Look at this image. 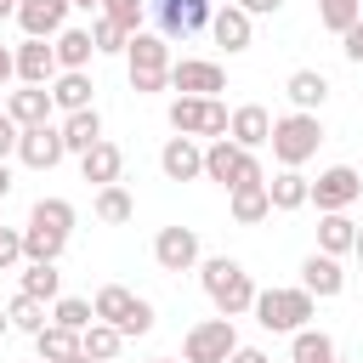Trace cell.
<instances>
[{
    "label": "cell",
    "mask_w": 363,
    "mask_h": 363,
    "mask_svg": "<svg viewBox=\"0 0 363 363\" xmlns=\"http://www.w3.org/2000/svg\"><path fill=\"white\" fill-rule=\"evenodd\" d=\"M17 23H23L28 40L62 34V23H68V0H23V6H17Z\"/></svg>",
    "instance_id": "ffe728a7"
},
{
    "label": "cell",
    "mask_w": 363,
    "mask_h": 363,
    "mask_svg": "<svg viewBox=\"0 0 363 363\" xmlns=\"http://www.w3.org/2000/svg\"><path fill=\"white\" fill-rule=\"evenodd\" d=\"M68 6H85V11H91V6H102V0H68Z\"/></svg>",
    "instance_id": "816d5d0a"
},
{
    "label": "cell",
    "mask_w": 363,
    "mask_h": 363,
    "mask_svg": "<svg viewBox=\"0 0 363 363\" xmlns=\"http://www.w3.org/2000/svg\"><path fill=\"white\" fill-rule=\"evenodd\" d=\"M306 187H312V182H306L301 170H278V176L267 182V199H272V210H301V204H306Z\"/></svg>",
    "instance_id": "f546056e"
},
{
    "label": "cell",
    "mask_w": 363,
    "mask_h": 363,
    "mask_svg": "<svg viewBox=\"0 0 363 363\" xmlns=\"http://www.w3.org/2000/svg\"><path fill=\"white\" fill-rule=\"evenodd\" d=\"M6 193H11V170L0 164V199H6Z\"/></svg>",
    "instance_id": "7dc6e473"
},
{
    "label": "cell",
    "mask_w": 363,
    "mask_h": 363,
    "mask_svg": "<svg viewBox=\"0 0 363 363\" xmlns=\"http://www.w3.org/2000/svg\"><path fill=\"white\" fill-rule=\"evenodd\" d=\"M340 51H346V62H357V68H363V17L340 34Z\"/></svg>",
    "instance_id": "b9f144b4"
},
{
    "label": "cell",
    "mask_w": 363,
    "mask_h": 363,
    "mask_svg": "<svg viewBox=\"0 0 363 363\" xmlns=\"http://www.w3.org/2000/svg\"><path fill=\"white\" fill-rule=\"evenodd\" d=\"M170 85L182 96H216V91H227V68L210 57H182V62H170Z\"/></svg>",
    "instance_id": "8fae6325"
},
{
    "label": "cell",
    "mask_w": 363,
    "mask_h": 363,
    "mask_svg": "<svg viewBox=\"0 0 363 363\" xmlns=\"http://www.w3.org/2000/svg\"><path fill=\"white\" fill-rule=\"evenodd\" d=\"M284 96L295 102V113H318V108L329 102V74H323V68H295V74L284 79Z\"/></svg>",
    "instance_id": "d6986e66"
},
{
    "label": "cell",
    "mask_w": 363,
    "mask_h": 363,
    "mask_svg": "<svg viewBox=\"0 0 363 363\" xmlns=\"http://www.w3.org/2000/svg\"><path fill=\"white\" fill-rule=\"evenodd\" d=\"M119 346H125V335H119L113 323H102V318H96V323L79 335V352H85L91 363H108V357H119Z\"/></svg>",
    "instance_id": "4dcf8cb0"
},
{
    "label": "cell",
    "mask_w": 363,
    "mask_h": 363,
    "mask_svg": "<svg viewBox=\"0 0 363 363\" xmlns=\"http://www.w3.org/2000/svg\"><path fill=\"white\" fill-rule=\"evenodd\" d=\"M210 34H216V45H227V51H250V17H244L238 6L210 11Z\"/></svg>",
    "instance_id": "484cf974"
},
{
    "label": "cell",
    "mask_w": 363,
    "mask_h": 363,
    "mask_svg": "<svg viewBox=\"0 0 363 363\" xmlns=\"http://www.w3.org/2000/svg\"><path fill=\"white\" fill-rule=\"evenodd\" d=\"M23 295H34V301H57V295H62V272H57L51 261H28V267H23Z\"/></svg>",
    "instance_id": "836d02e7"
},
{
    "label": "cell",
    "mask_w": 363,
    "mask_h": 363,
    "mask_svg": "<svg viewBox=\"0 0 363 363\" xmlns=\"http://www.w3.org/2000/svg\"><path fill=\"white\" fill-rule=\"evenodd\" d=\"M357 176H363V164H357Z\"/></svg>",
    "instance_id": "11a10c76"
},
{
    "label": "cell",
    "mask_w": 363,
    "mask_h": 363,
    "mask_svg": "<svg viewBox=\"0 0 363 363\" xmlns=\"http://www.w3.org/2000/svg\"><path fill=\"white\" fill-rule=\"evenodd\" d=\"M352 255H357V261H363V227H357V238H352Z\"/></svg>",
    "instance_id": "681fc988"
},
{
    "label": "cell",
    "mask_w": 363,
    "mask_h": 363,
    "mask_svg": "<svg viewBox=\"0 0 363 363\" xmlns=\"http://www.w3.org/2000/svg\"><path fill=\"white\" fill-rule=\"evenodd\" d=\"M255 323L261 329H272V335H295V329H306V318H312V295L306 289H255Z\"/></svg>",
    "instance_id": "277c9868"
},
{
    "label": "cell",
    "mask_w": 363,
    "mask_h": 363,
    "mask_svg": "<svg viewBox=\"0 0 363 363\" xmlns=\"http://www.w3.org/2000/svg\"><path fill=\"white\" fill-rule=\"evenodd\" d=\"M272 159L284 164V170H301L312 153H318V142H323V125H318V113H284V119H272Z\"/></svg>",
    "instance_id": "3957f363"
},
{
    "label": "cell",
    "mask_w": 363,
    "mask_h": 363,
    "mask_svg": "<svg viewBox=\"0 0 363 363\" xmlns=\"http://www.w3.org/2000/svg\"><path fill=\"white\" fill-rule=\"evenodd\" d=\"M267 136H272V113H267L261 102H244V108H233V119H227V142H238L244 153H255Z\"/></svg>",
    "instance_id": "ac0fdd59"
},
{
    "label": "cell",
    "mask_w": 363,
    "mask_h": 363,
    "mask_svg": "<svg viewBox=\"0 0 363 363\" xmlns=\"http://www.w3.org/2000/svg\"><path fill=\"white\" fill-rule=\"evenodd\" d=\"M272 216V199H267V182H238L233 187V221L238 227H255Z\"/></svg>",
    "instance_id": "cb8c5ba5"
},
{
    "label": "cell",
    "mask_w": 363,
    "mask_h": 363,
    "mask_svg": "<svg viewBox=\"0 0 363 363\" xmlns=\"http://www.w3.org/2000/svg\"><path fill=\"white\" fill-rule=\"evenodd\" d=\"M0 113H6V102H0Z\"/></svg>",
    "instance_id": "9f6ffc18"
},
{
    "label": "cell",
    "mask_w": 363,
    "mask_h": 363,
    "mask_svg": "<svg viewBox=\"0 0 363 363\" xmlns=\"http://www.w3.org/2000/svg\"><path fill=\"white\" fill-rule=\"evenodd\" d=\"M17 136H23V130H17V125L0 113V164H6V153H17Z\"/></svg>",
    "instance_id": "ee69618b"
},
{
    "label": "cell",
    "mask_w": 363,
    "mask_h": 363,
    "mask_svg": "<svg viewBox=\"0 0 363 363\" xmlns=\"http://www.w3.org/2000/svg\"><path fill=\"white\" fill-rule=\"evenodd\" d=\"M11 62H17V79L23 85H51L62 68H57V51L45 45V40H23L17 51H11Z\"/></svg>",
    "instance_id": "e0dca14e"
},
{
    "label": "cell",
    "mask_w": 363,
    "mask_h": 363,
    "mask_svg": "<svg viewBox=\"0 0 363 363\" xmlns=\"http://www.w3.org/2000/svg\"><path fill=\"white\" fill-rule=\"evenodd\" d=\"M357 193H363V176H357V164H329L312 187H306V204H318L323 216H335V210H346V204H357Z\"/></svg>",
    "instance_id": "9c48e42d"
},
{
    "label": "cell",
    "mask_w": 363,
    "mask_h": 363,
    "mask_svg": "<svg viewBox=\"0 0 363 363\" xmlns=\"http://www.w3.org/2000/svg\"><path fill=\"white\" fill-rule=\"evenodd\" d=\"M34 346H40V363H68V357H79V335L62 329V323H45V329L34 335Z\"/></svg>",
    "instance_id": "f1b7e54d"
},
{
    "label": "cell",
    "mask_w": 363,
    "mask_h": 363,
    "mask_svg": "<svg viewBox=\"0 0 363 363\" xmlns=\"http://www.w3.org/2000/svg\"><path fill=\"white\" fill-rule=\"evenodd\" d=\"M289 363H335V340H329L323 329H295Z\"/></svg>",
    "instance_id": "e575fe53"
},
{
    "label": "cell",
    "mask_w": 363,
    "mask_h": 363,
    "mask_svg": "<svg viewBox=\"0 0 363 363\" xmlns=\"http://www.w3.org/2000/svg\"><path fill=\"white\" fill-rule=\"evenodd\" d=\"M28 227H51V233H74V204L68 199H34V210H28Z\"/></svg>",
    "instance_id": "1f68e13d"
},
{
    "label": "cell",
    "mask_w": 363,
    "mask_h": 363,
    "mask_svg": "<svg viewBox=\"0 0 363 363\" xmlns=\"http://www.w3.org/2000/svg\"><path fill=\"white\" fill-rule=\"evenodd\" d=\"M159 40H187L199 28H210V0H147Z\"/></svg>",
    "instance_id": "30bf717a"
},
{
    "label": "cell",
    "mask_w": 363,
    "mask_h": 363,
    "mask_svg": "<svg viewBox=\"0 0 363 363\" xmlns=\"http://www.w3.org/2000/svg\"><path fill=\"white\" fill-rule=\"evenodd\" d=\"M62 250H68L62 233H51V227H23V261H51V267H57Z\"/></svg>",
    "instance_id": "d6a6232c"
},
{
    "label": "cell",
    "mask_w": 363,
    "mask_h": 363,
    "mask_svg": "<svg viewBox=\"0 0 363 363\" xmlns=\"http://www.w3.org/2000/svg\"><path fill=\"white\" fill-rule=\"evenodd\" d=\"M204 176H210V182H221L227 193H233L238 182H267L261 159H255V153H244V147H238V142H227V136H216V142L204 147Z\"/></svg>",
    "instance_id": "8992f818"
},
{
    "label": "cell",
    "mask_w": 363,
    "mask_h": 363,
    "mask_svg": "<svg viewBox=\"0 0 363 363\" xmlns=\"http://www.w3.org/2000/svg\"><path fill=\"white\" fill-rule=\"evenodd\" d=\"M357 6H363V0H357Z\"/></svg>",
    "instance_id": "6f0895ef"
},
{
    "label": "cell",
    "mask_w": 363,
    "mask_h": 363,
    "mask_svg": "<svg viewBox=\"0 0 363 363\" xmlns=\"http://www.w3.org/2000/svg\"><path fill=\"white\" fill-rule=\"evenodd\" d=\"M357 17H363V6H357V0H318V23H323L329 34H346Z\"/></svg>",
    "instance_id": "74e56055"
},
{
    "label": "cell",
    "mask_w": 363,
    "mask_h": 363,
    "mask_svg": "<svg viewBox=\"0 0 363 363\" xmlns=\"http://www.w3.org/2000/svg\"><path fill=\"white\" fill-rule=\"evenodd\" d=\"M199 278H204V295L216 301V318H244V312L255 306V284H250L244 261H233V255H210V261L199 267Z\"/></svg>",
    "instance_id": "6da1fadb"
},
{
    "label": "cell",
    "mask_w": 363,
    "mask_h": 363,
    "mask_svg": "<svg viewBox=\"0 0 363 363\" xmlns=\"http://www.w3.org/2000/svg\"><path fill=\"white\" fill-rule=\"evenodd\" d=\"M233 346H238L233 318H204V323L187 329V340H182V363H227Z\"/></svg>",
    "instance_id": "ba28073f"
},
{
    "label": "cell",
    "mask_w": 363,
    "mask_h": 363,
    "mask_svg": "<svg viewBox=\"0 0 363 363\" xmlns=\"http://www.w3.org/2000/svg\"><path fill=\"white\" fill-rule=\"evenodd\" d=\"M153 261H159L164 272H193V267H199V233H193V227H159Z\"/></svg>",
    "instance_id": "7c38bea8"
},
{
    "label": "cell",
    "mask_w": 363,
    "mask_h": 363,
    "mask_svg": "<svg viewBox=\"0 0 363 363\" xmlns=\"http://www.w3.org/2000/svg\"><path fill=\"white\" fill-rule=\"evenodd\" d=\"M352 238H357V221L346 216V210H335V216H323L318 221V255H352Z\"/></svg>",
    "instance_id": "d4e9b609"
},
{
    "label": "cell",
    "mask_w": 363,
    "mask_h": 363,
    "mask_svg": "<svg viewBox=\"0 0 363 363\" xmlns=\"http://www.w3.org/2000/svg\"><path fill=\"white\" fill-rule=\"evenodd\" d=\"M147 363H176V357H147Z\"/></svg>",
    "instance_id": "db71d44e"
},
{
    "label": "cell",
    "mask_w": 363,
    "mask_h": 363,
    "mask_svg": "<svg viewBox=\"0 0 363 363\" xmlns=\"http://www.w3.org/2000/svg\"><path fill=\"white\" fill-rule=\"evenodd\" d=\"M125 62H130V91L136 96H153V91L170 85V40H159V34L142 28V34H130Z\"/></svg>",
    "instance_id": "7a4b0ae2"
},
{
    "label": "cell",
    "mask_w": 363,
    "mask_h": 363,
    "mask_svg": "<svg viewBox=\"0 0 363 363\" xmlns=\"http://www.w3.org/2000/svg\"><path fill=\"white\" fill-rule=\"evenodd\" d=\"M159 170H164L170 182L204 176V147H199V136H170V142L159 147Z\"/></svg>",
    "instance_id": "2e32d148"
},
{
    "label": "cell",
    "mask_w": 363,
    "mask_h": 363,
    "mask_svg": "<svg viewBox=\"0 0 363 363\" xmlns=\"http://www.w3.org/2000/svg\"><path fill=\"white\" fill-rule=\"evenodd\" d=\"M51 85H23V91H11L6 96V119L17 125V130H28V125H51Z\"/></svg>",
    "instance_id": "9a60e30c"
},
{
    "label": "cell",
    "mask_w": 363,
    "mask_h": 363,
    "mask_svg": "<svg viewBox=\"0 0 363 363\" xmlns=\"http://www.w3.org/2000/svg\"><path fill=\"white\" fill-rule=\"evenodd\" d=\"M51 51H57V68H62V74H85V68H91V57H96L91 28H62Z\"/></svg>",
    "instance_id": "603a6c76"
},
{
    "label": "cell",
    "mask_w": 363,
    "mask_h": 363,
    "mask_svg": "<svg viewBox=\"0 0 363 363\" xmlns=\"http://www.w3.org/2000/svg\"><path fill=\"white\" fill-rule=\"evenodd\" d=\"M91 74H57L51 79V108H62V113H85L91 108Z\"/></svg>",
    "instance_id": "4316f807"
},
{
    "label": "cell",
    "mask_w": 363,
    "mask_h": 363,
    "mask_svg": "<svg viewBox=\"0 0 363 363\" xmlns=\"http://www.w3.org/2000/svg\"><path fill=\"white\" fill-rule=\"evenodd\" d=\"M119 170H125V153H119V142H96L91 153H79V176L85 182H96V187H108V182H119Z\"/></svg>",
    "instance_id": "7402d4cb"
},
{
    "label": "cell",
    "mask_w": 363,
    "mask_h": 363,
    "mask_svg": "<svg viewBox=\"0 0 363 363\" xmlns=\"http://www.w3.org/2000/svg\"><path fill=\"white\" fill-rule=\"evenodd\" d=\"M17 159H23L28 170L62 164V130H57V125H28V130L17 136Z\"/></svg>",
    "instance_id": "4fadbf2b"
},
{
    "label": "cell",
    "mask_w": 363,
    "mask_h": 363,
    "mask_svg": "<svg viewBox=\"0 0 363 363\" xmlns=\"http://www.w3.org/2000/svg\"><path fill=\"white\" fill-rule=\"evenodd\" d=\"M51 323H62V329L85 335V329L96 323V312H91V301H79V295H57V301H51Z\"/></svg>",
    "instance_id": "d590c367"
},
{
    "label": "cell",
    "mask_w": 363,
    "mask_h": 363,
    "mask_svg": "<svg viewBox=\"0 0 363 363\" xmlns=\"http://www.w3.org/2000/svg\"><path fill=\"white\" fill-rule=\"evenodd\" d=\"M227 119L233 113L216 96H176L170 102V130L176 136H210L216 142V136H227Z\"/></svg>",
    "instance_id": "52a82bcc"
},
{
    "label": "cell",
    "mask_w": 363,
    "mask_h": 363,
    "mask_svg": "<svg viewBox=\"0 0 363 363\" xmlns=\"http://www.w3.org/2000/svg\"><path fill=\"white\" fill-rule=\"evenodd\" d=\"M301 289H306L312 301H335V295L346 289V267H340L335 255H318V250H312V255L301 261Z\"/></svg>",
    "instance_id": "5bb4252c"
},
{
    "label": "cell",
    "mask_w": 363,
    "mask_h": 363,
    "mask_svg": "<svg viewBox=\"0 0 363 363\" xmlns=\"http://www.w3.org/2000/svg\"><path fill=\"white\" fill-rule=\"evenodd\" d=\"M17 6H23V0H0V17H17Z\"/></svg>",
    "instance_id": "c3c4849f"
},
{
    "label": "cell",
    "mask_w": 363,
    "mask_h": 363,
    "mask_svg": "<svg viewBox=\"0 0 363 363\" xmlns=\"http://www.w3.org/2000/svg\"><path fill=\"white\" fill-rule=\"evenodd\" d=\"M91 312H96L102 323H113L119 335H147V329H153V306H147L142 295H130L125 284H102L96 301H91Z\"/></svg>",
    "instance_id": "5b68a950"
},
{
    "label": "cell",
    "mask_w": 363,
    "mask_h": 363,
    "mask_svg": "<svg viewBox=\"0 0 363 363\" xmlns=\"http://www.w3.org/2000/svg\"><path fill=\"white\" fill-rule=\"evenodd\" d=\"M6 329H11V318H6V306H0V335H6Z\"/></svg>",
    "instance_id": "f907efd6"
},
{
    "label": "cell",
    "mask_w": 363,
    "mask_h": 363,
    "mask_svg": "<svg viewBox=\"0 0 363 363\" xmlns=\"http://www.w3.org/2000/svg\"><path fill=\"white\" fill-rule=\"evenodd\" d=\"M102 17L119 23L125 34H142V17H147V0H102Z\"/></svg>",
    "instance_id": "f35d334b"
},
{
    "label": "cell",
    "mask_w": 363,
    "mask_h": 363,
    "mask_svg": "<svg viewBox=\"0 0 363 363\" xmlns=\"http://www.w3.org/2000/svg\"><path fill=\"white\" fill-rule=\"evenodd\" d=\"M68 363H91V357H85V352H79V357H68Z\"/></svg>",
    "instance_id": "f5cc1de1"
},
{
    "label": "cell",
    "mask_w": 363,
    "mask_h": 363,
    "mask_svg": "<svg viewBox=\"0 0 363 363\" xmlns=\"http://www.w3.org/2000/svg\"><path fill=\"white\" fill-rule=\"evenodd\" d=\"M91 210H96V221H108V227H125V221L136 216V199H130L119 182H108V187H96V204H91Z\"/></svg>",
    "instance_id": "83f0119b"
},
{
    "label": "cell",
    "mask_w": 363,
    "mask_h": 363,
    "mask_svg": "<svg viewBox=\"0 0 363 363\" xmlns=\"http://www.w3.org/2000/svg\"><path fill=\"white\" fill-rule=\"evenodd\" d=\"M91 45H96V51H125V45H130V34L96 11V23H91Z\"/></svg>",
    "instance_id": "ab89813d"
},
{
    "label": "cell",
    "mask_w": 363,
    "mask_h": 363,
    "mask_svg": "<svg viewBox=\"0 0 363 363\" xmlns=\"http://www.w3.org/2000/svg\"><path fill=\"white\" fill-rule=\"evenodd\" d=\"M227 363H267V352H261V346H233Z\"/></svg>",
    "instance_id": "f6af8a7d"
},
{
    "label": "cell",
    "mask_w": 363,
    "mask_h": 363,
    "mask_svg": "<svg viewBox=\"0 0 363 363\" xmlns=\"http://www.w3.org/2000/svg\"><path fill=\"white\" fill-rule=\"evenodd\" d=\"M244 17H272V11H284V0H233Z\"/></svg>",
    "instance_id": "7bdbcfd3"
},
{
    "label": "cell",
    "mask_w": 363,
    "mask_h": 363,
    "mask_svg": "<svg viewBox=\"0 0 363 363\" xmlns=\"http://www.w3.org/2000/svg\"><path fill=\"white\" fill-rule=\"evenodd\" d=\"M62 153H91L96 142H102V113L96 108H85V113H62Z\"/></svg>",
    "instance_id": "44dd1931"
},
{
    "label": "cell",
    "mask_w": 363,
    "mask_h": 363,
    "mask_svg": "<svg viewBox=\"0 0 363 363\" xmlns=\"http://www.w3.org/2000/svg\"><path fill=\"white\" fill-rule=\"evenodd\" d=\"M6 79H17V62H11V51L0 45V85H6Z\"/></svg>",
    "instance_id": "bcb514c9"
},
{
    "label": "cell",
    "mask_w": 363,
    "mask_h": 363,
    "mask_svg": "<svg viewBox=\"0 0 363 363\" xmlns=\"http://www.w3.org/2000/svg\"><path fill=\"white\" fill-rule=\"evenodd\" d=\"M23 261V227H0V272H11Z\"/></svg>",
    "instance_id": "60d3db41"
},
{
    "label": "cell",
    "mask_w": 363,
    "mask_h": 363,
    "mask_svg": "<svg viewBox=\"0 0 363 363\" xmlns=\"http://www.w3.org/2000/svg\"><path fill=\"white\" fill-rule=\"evenodd\" d=\"M6 318H11V329H23V335H40V329L51 323L45 301H34V295H17V301L6 306Z\"/></svg>",
    "instance_id": "8d00e7d4"
}]
</instances>
